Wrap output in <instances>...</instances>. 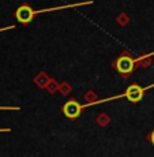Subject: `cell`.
Returning a JSON list of instances; mask_svg holds the SVG:
<instances>
[{
    "label": "cell",
    "instance_id": "3957f363",
    "mask_svg": "<svg viewBox=\"0 0 154 157\" xmlns=\"http://www.w3.org/2000/svg\"><path fill=\"white\" fill-rule=\"evenodd\" d=\"M152 87H154V83H152V85H149V86H145V87L137 85V83H132V85L127 87L126 92L123 93V97L127 98L130 102H139V101H142V98L145 97V93L149 89H152Z\"/></svg>",
    "mask_w": 154,
    "mask_h": 157
},
{
    "label": "cell",
    "instance_id": "6da1fadb",
    "mask_svg": "<svg viewBox=\"0 0 154 157\" xmlns=\"http://www.w3.org/2000/svg\"><path fill=\"white\" fill-rule=\"evenodd\" d=\"M93 4L92 0H87V2H81L77 4H68V6H59V7H49V8H44V10H33L29 4L23 3L15 11V18L19 23L22 25H29L33 19H34L36 15L42 14V13H51V11H59V10H64V8H74V7H83V6H89Z\"/></svg>",
    "mask_w": 154,
    "mask_h": 157
},
{
    "label": "cell",
    "instance_id": "5b68a950",
    "mask_svg": "<svg viewBox=\"0 0 154 157\" xmlns=\"http://www.w3.org/2000/svg\"><path fill=\"white\" fill-rule=\"evenodd\" d=\"M97 122H98L101 126H107L108 123L111 122V119H109V116H108V115L101 113V115H100V116L97 117Z\"/></svg>",
    "mask_w": 154,
    "mask_h": 157
},
{
    "label": "cell",
    "instance_id": "277c9868",
    "mask_svg": "<svg viewBox=\"0 0 154 157\" xmlns=\"http://www.w3.org/2000/svg\"><path fill=\"white\" fill-rule=\"evenodd\" d=\"M82 111H83L82 104H79L75 98H70V100L62 107V112L64 113V116L71 120H75L77 117H79Z\"/></svg>",
    "mask_w": 154,
    "mask_h": 157
},
{
    "label": "cell",
    "instance_id": "8992f818",
    "mask_svg": "<svg viewBox=\"0 0 154 157\" xmlns=\"http://www.w3.org/2000/svg\"><path fill=\"white\" fill-rule=\"evenodd\" d=\"M147 141H149V142L154 146V130H153V131H150L149 134H147Z\"/></svg>",
    "mask_w": 154,
    "mask_h": 157
},
{
    "label": "cell",
    "instance_id": "7a4b0ae2",
    "mask_svg": "<svg viewBox=\"0 0 154 157\" xmlns=\"http://www.w3.org/2000/svg\"><path fill=\"white\" fill-rule=\"evenodd\" d=\"M153 53H149V55H145V56H139V57H132L131 55H130V52H123L122 55H120L119 57H117L116 60L113 62V67L117 70V72H119L120 75H123L124 78L130 77V75L134 72V70L137 68V66L139 64V63L142 62L143 59H146V57H150L153 56Z\"/></svg>",
    "mask_w": 154,
    "mask_h": 157
}]
</instances>
